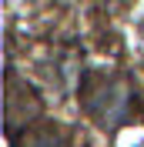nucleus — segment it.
I'll use <instances>...</instances> for the list:
<instances>
[{
  "mask_svg": "<svg viewBox=\"0 0 144 147\" xmlns=\"http://www.w3.org/2000/svg\"><path fill=\"white\" fill-rule=\"evenodd\" d=\"M84 110L90 120H97L104 127H117L127 114V87L117 77H104V74H87L81 90Z\"/></svg>",
  "mask_w": 144,
  "mask_h": 147,
  "instance_id": "1",
  "label": "nucleus"
},
{
  "mask_svg": "<svg viewBox=\"0 0 144 147\" xmlns=\"http://www.w3.org/2000/svg\"><path fill=\"white\" fill-rule=\"evenodd\" d=\"M17 147H67V134L57 130V127H50V124H44V127L27 130V134L17 140Z\"/></svg>",
  "mask_w": 144,
  "mask_h": 147,
  "instance_id": "2",
  "label": "nucleus"
}]
</instances>
